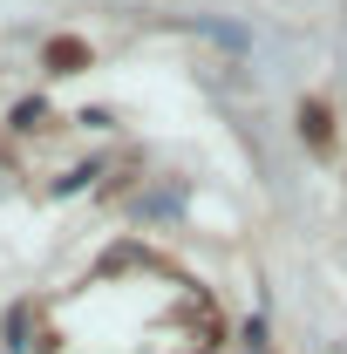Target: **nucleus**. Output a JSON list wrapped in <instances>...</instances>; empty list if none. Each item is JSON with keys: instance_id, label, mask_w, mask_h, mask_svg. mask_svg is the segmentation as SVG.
I'll return each mask as SVG.
<instances>
[{"instance_id": "nucleus-1", "label": "nucleus", "mask_w": 347, "mask_h": 354, "mask_svg": "<svg viewBox=\"0 0 347 354\" xmlns=\"http://www.w3.org/2000/svg\"><path fill=\"white\" fill-rule=\"evenodd\" d=\"M82 62H88L82 41H68V35H62V41H48V68H55V75H75Z\"/></svg>"}, {"instance_id": "nucleus-2", "label": "nucleus", "mask_w": 347, "mask_h": 354, "mask_svg": "<svg viewBox=\"0 0 347 354\" xmlns=\"http://www.w3.org/2000/svg\"><path fill=\"white\" fill-rule=\"evenodd\" d=\"M300 130H306V143H327L334 123H327V109H320V102H306V109H300Z\"/></svg>"}, {"instance_id": "nucleus-3", "label": "nucleus", "mask_w": 347, "mask_h": 354, "mask_svg": "<svg viewBox=\"0 0 347 354\" xmlns=\"http://www.w3.org/2000/svg\"><path fill=\"white\" fill-rule=\"evenodd\" d=\"M41 116H48V102H41V95H35V102H21V109H14V123H21V130H35V123H41Z\"/></svg>"}]
</instances>
